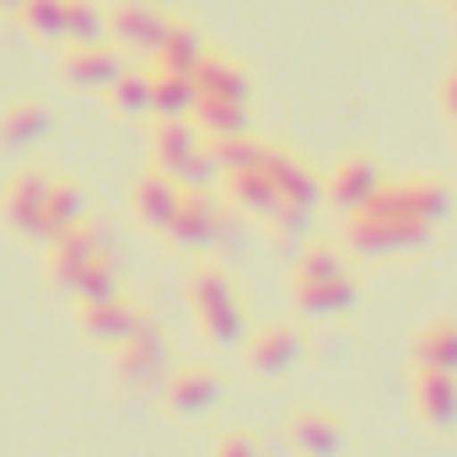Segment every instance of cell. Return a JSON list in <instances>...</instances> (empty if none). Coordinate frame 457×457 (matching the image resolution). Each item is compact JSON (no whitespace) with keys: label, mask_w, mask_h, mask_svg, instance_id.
<instances>
[{"label":"cell","mask_w":457,"mask_h":457,"mask_svg":"<svg viewBox=\"0 0 457 457\" xmlns=\"http://www.w3.org/2000/svg\"><path fill=\"white\" fill-rule=\"evenodd\" d=\"M188 307H194V323H199L204 339L243 345V302H237L232 280H226L215 264H199L188 275Z\"/></svg>","instance_id":"cell-1"},{"label":"cell","mask_w":457,"mask_h":457,"mask_svg":"<svg viewBox=\"0 0 457 457\" xmlns=\"http://www.w3.org/2000/svg\"><path fill=\"white\" fill-rule=\"evenodd\" d=\"M151 162H156V172H167L183 188H204L215 178V162L204 156V145H199L188 119H162L151 129Z\"/></svg>","instance_id":"cell-2"},{"label":"cell","mask_w":457,"mask_h":457,"mask_svg":"<svg viewBox=\"0 0 457 457\" xmlns=\"http://www.w3.org/2000/svg\"><path fill=\"white\" fill-rule=\"evenodd\" d=\"M49 188H54V178L44 167H22L6 183V194H0V215H6V226H17L22 237L49 243Z\"/></svg>","instance_id":"cell-3"},{"label":"cell","mask_w":457,"mask_h":457,"mask_svg":"<svg viewBox=\"0 0 457 457\" xmlns=\"http://www.w3.org/2000/svg\"><path fill=\"white\" fill-rule=\"evenodd\" d=\"M350 248L355 253H409L430 237V220H409V215H371V210H355L350 215Z\"/></svg>","instance_id":"cell-4"},{"label":"cell","mask_w":457,"mask_h":457,"mask_svg":"<svg viewBox=\"0 0 457 457\" xmlns=\"http://www.w3.org/2000/svg\"><path fill=\"white\" fill-rule=\"evenodd\" d=\"M371 215H409V220H441L452 210V194L430 178H398V183H382L366 204Z\"/></svg>","instance_id":"cell-5"},{"label":"cell","mask_w":457,"mask_h":457,"mask_svg":"<svg viewBox=\"0 0 457 457\" xmlns=\"http://www.w3.org/2000/svg\"><path fill=\"white\" fill-rule=\"evenodd\" d=\"M103 253H108L103 232H97V226H87V220H76V226H65L60 237H49V280L60 291H76V280L87 275V264L103 259Z\"/></svg>","instance_id":"cell-6"},{"label":"cell","mask_w":457,"mask_h":457,"mask_svg":"<svg viewBox=\"0 0 457 457\" xmlns=\"http://www.w3.org/2000/svg\"><path fill=\"white\" fill-rule=\"evenodd\" d=\"M253 167L270 178V188H275L291 210H307V215H312V204H318V194H323V188H318V178H312L291 151H280V145H259Z\"/></svg>","instance_id":"cell-7"},{"label":"cell","mask_w":457,"mask_h":457,"mask_svg":"<svg viewBox=\"0 0 457 457\" xmlns=\"http://www.w3.org/2000/svg\"><path fill=\"white\" fill-rule=\"evenodd\" d=\"M387 183V172L371 162V156H339L334 162V172H328V183H323V194H328V204L334 210H345V215H355V210H366L371 204V194Z\"/></svg>","instance_id":"cell-8"},{"label":"cell","mask_w":457,"mask_h":457,"mask_svg":"<svg viewBox=\"0 0 457 457\" xmlns=\"http://www.w3.org/2000/svg\"><path fill=\"white\" fill-rule=\"evenodd\" d=\"M113 366H119V377H124L129 387H156L162 371H167V345H162V334H156L151 323H140L129 339L113 345Z\"/></svg>","instance_id":"cell-9"},{"label":"cell","mask_w":457,"mask_h":457,"mask_svg":"<svg viewBox=\"0 0 457 457\" xmlns=\"http://www.w3.org/2000/svg\"><path fill=\"white\" fill-rule=\"evenodd\" d=\"M167 237L183 243V248H210L220 237V210L204 199V188H183L178 194V210L167 220Z\"/></svg>","instance_id":"cell-10"},{"label":"cell","mask_w":457,"mask_h":457,"mask_svg":"<svg viewBox=\"0 0 457 457\" xmlns=\"http://www.w3.org/2000/svg\"><path fill=\"white\" fill-rule=\"evenodd\" d=\"M140 323H145L140 307L124 302L119 291H113V296H92V302H81V328H87V339H97V345H119V339H129Z\"/></svg>","instance_id":"cell-11"},{"label":"cell","mask_w":457,"mask_h":457,"mask_svg":"<svg viewBox=\"0 0 457 457\" xmlns=\"http://www.w3.org/2000/svg\"><path fill=\"white\" fill-rule=\"evenodd\" d=\"M162 398H167V409H172V414H204V409H215V403H220V377H215V371H204V366H183V371H172V377H167Z\"/></svg>","instance_id":"cell-12"},{"label":"cell","mask_w":457,"mask_h":457,"mask_svg":"<svg viewBox=\"0 0 457 457\" xmlns=\"http://www.w3.org/2000/svg\"><path fill=\"white\" fill-rule=\"evenodd\" d=\"M194 76V97H226V103H248V71L226 54H199V65L188 71Z\"/></svg>","instance_id":"cell-13"},{"label":"cell","mask_w":457,"mask_h":457,"mask_svg":"<svg viewBox=\"0 0 457 457\" xmlns=\"http://www.w3.org/2000/svg\"><path fill=\"white\" fill-rule=\"evenodd\" d=\"M296 361H302V334L286 328V323H275V328H264V334L248 339V366H253L259 377H280V371H291Z\"/></svg>","instance_id":"cell-14"},{"label":"cell","mask_w":457,"mask_h":457,"mask_svg":"<svg viewBox=\"0 0 457 457\" xmlns=\"http://www.w3.org/2000/svg\"><path fill=\"white\" fill-rule=\"evenodd\" d=\"M414 414L425 425H452L457 420V377L420 366V377H414Z\"/></svg>","instance_id":"cell-15"},{"label":"cell","mask_w":457,"mask_h":457,"mask_svg":"<svg viewBox=\"0 0 457 457\" xmlns=\"http://www.w3.org/2000/svg\"><path fill=\"white\" fill-rule=\"evenodd\" d=\"M65 76H71L76 87H108V81L119 76V54H113L108 44H97V38H81V44H71V54H65Z\"/></svg>","instance_id":"cell-16"},{"label":"cell","mask_w":457,"mask_h":457,"mask_svg":"<svg viewBox=\"0 0 457 457\" xmlns=\"http://www.w3.org/2000/svg\"><path fill=\"white\" fill-rule=\"evenodd\" d=\"M44 135H49V108H44L38 97L6 103V113H0V145L22 151V145H33V140H44Z\"/></svg>","instance_id":"cell-17"},{"label":"cell","mask_w":457,"mask_h":457,"mask_svg":"<svg viewBox=\"0 0 457 457\" xmlns=\"http://www.w3.org/2000/svg\"><path fill=\"white\" fill-rule=\"evenodd\" d=\"M178 194H183V183H172L167 172H145V178L135 183V215H140L145 226H156V232H167V220H172V210H178Z\"/></svg>","instance_id":"cell-18"},{"label":"cell","mask_w":457,"mask_h":457,"mask_svg":"<svg viewBox=\"0 0 457 457\" xmlns=\"http://www.w3.org/2000/svg\"><path fill=\"white\" fill-rule=\"evenodd\" d=\"M199 54H204V44H199V33L188 28V22H172L167 17V28H162V38H156V49H151V60L162 65V71H194L199 65Z\"/></svg>","instance_id":"cell-19"},{"label":"cell","mask_w":457,"mask_h":457,"mask_svg":"<svg viewBox=\"0 0 457 457\" xmlns=\"http://www.w3.org/2000/svg\"><path fill=\"white\" fill-rule=\"evenodd\" d=\"M108 28H113V38L119 44H135V49H156V38H162V28H167V17L162 12H151V6H119L113 17H108Z\"/></svg>","instance_id":"cell-20"},{"label":"cell","mask_w":457,"mask_h":457,"mask_svg":"<svg viewBox=\"0 0 457 457\" xmlns=\"http://www.w3.org/2000/svg\"><path fill=\"white\" fill-rule=\"evenodd\" d=\"M145 81H151V108H156L162 119H188V108H194V76L156 65Z\"/></svg>","instance_id":"cell-21"},{"label":"cell","mask_w":457,"mask_h":457,"mask_svg":"<svg viewBox=\"0 0 457 457\" xmlns=\"http://www.w3.org/2000/svg\"><path fill=\"white\" fill-rule=\"evenodd\" d=\"M350 302H355V280H350V275L296 286V307H302L307 318H334V312H350Z\"/></svg>","instance_id":"cell-22"},{"label":"cell","mask_w":457,"mask_h":457,"mask_svg":"<svg viewBox=\"0 0 457 457\" xmlns=\"http://www.w3.org/2000/svg\"><path fill=\"white\" fill-rule=\"evenodd\" d=\"M194 124L215 140V135H248V103H226V97H194Z\"/></svg>","instance_id":"cell-23"},{"label":"cell","mask_w":457,"mask_h":457,"mask_svg":"<svg viewBox=\"0 0 457 457\" xmlns=\"http://www.w3.org/2000/svg\"><path fill=\"white\" fill-rule=\"evenodd\" d=\"M291 441L307 452V457H334L345 446V430L334 414H296L291 420Z\"/></svg>","instance_id":"cell-24"},{"label":"cell","mask_w":457,"mask_h":457,"mask_svg":"<svg viewBox=\"0 0 457 457\" xmlns=\"http://www.w3.org/2000/svg\"><path fill=\"white\" fill-rule=\"evenodd\" d=\"M414 355H420V366H430V371H452V377H457V323H430V328L420 334Z\"/></svg>","instance_id":"cell-25"},{"label":"cell","mask_w":457,"mask_h":457,"mask_svg":"<svg viewBox=\"0 0 457 457\" xmlns=\"http://www.w3.org/2000/svg\"><path fill=\"white\" fill-rule=\"evenodd\" d=\"M339 275H350L345 270V259L334 253V248H307L302 259H296V286H312V280H339Z\"/></svg>","instance_id":"cell-26"},{"label":"cell","mask_w":457,"mask_h":457,"mask_svg":"<svg viewBox=\"0 0 457 457\" xmlns=\"http://www.w3.org/2000/svg\"><path fill=\"white\" fill-rule=\"evenodd\" d=\"M108 97H113V108H124V113H145V108H151V81L119 71V76L108 81Z\"/></svg>","instance_id":"cell-27"},{"label":"cell","mask_w":457,"mask_h":457,"mask_svg":"<svg viewBox=\"0 0 457 457\" xmlns=\"http://www.w3.org/2000/svg\"><path fill=\"white\" fill-rule=\"evenodd\" d=\"M113 291H119V270H113V259L103 253V259H92V264H87V275L76 280V296H81V302H92V296H113Z\"/></svg>","instance_id":"cell-28"},{"label":"cell","mask_w":457,"mask_h":457,"mask_svg":"<svg viewBox=\"0 0 457 457\" xmlns=\"http://www.w3.org/2000/svg\"><path fill=\"white\" fill-rule=\"evenodd\" d=\"M215 457H259V452H253V441H248V436H226V441L215 446Z\"/></svg>","instance_id":"cell-29"},{"label":"cell","mask_w":457,"mask_h":457,"mask_svg":"<svg viewBox=\"0 0 457 457\" xmlns=\"http://www.w3.org/2000/svg\"><path fill=\"white\" fill-rule=\"evenodd\" d=\"M441 108H446V113L457 119V71H452V76L441 81Z\"/></svg>","instance_id":"cell-30"},{"label":"cell","mask_w":457,"mask_h":457,"mask_svg":"<svg viewBox=\"0 0 457 457\" xmlns=\"http://www.w3.org/2000/svg\"><path fill=\"white\" fill-rule=\"evenodd\" d=\"M0 6H6V12H17V6H22V0H0Z\"/></svg>","instance_id":"cell-31"},{"label":"cell","mask_w":457,"mask_h":457,"mask_svg":"<svg viewBox=\"0 0 457 457\" xmlns=\"http://www.w3.org/2000/svg\"><path fill=\"white\" fill-rule=\"evenodd\" d=\"M452 6H457V0H452Z\"/></svg>","instance_id":"cell-32"}]
</instances>
